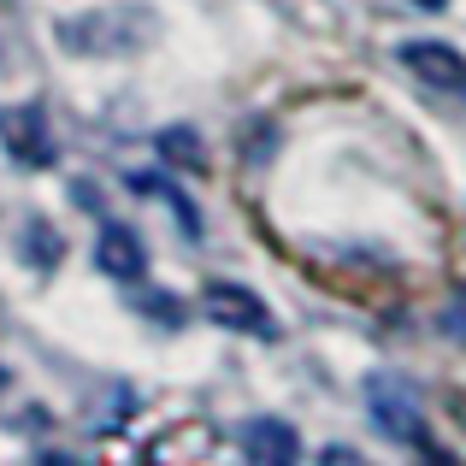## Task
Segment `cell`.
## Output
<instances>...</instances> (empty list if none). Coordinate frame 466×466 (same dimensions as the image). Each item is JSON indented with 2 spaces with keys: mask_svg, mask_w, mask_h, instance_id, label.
<instances>
[{
  "mask_svg": "<svg viewBox=\"0 0 466 466\" xmlns=\"http://www.w3.org/2000/svg\"><path fill=\"white\" fill-rule=\"evenodd\" d=\"M413 6H425V12H437V6H449V0H413Z\"/></svg>",
  "mask_w": 466,
  "mask_h": 466,
  "instance_id": "12",
  "label": "cell"
},
{
  "mask_svg": "<svg viewBox=\"0 0 466 466\" xmlns=\"http://www.w3.org/2000/svg\"><path fill=\"white\" fill-rule=\"evenodd\" d=\"M95 260H101L106 278H125V284H137L142 272H148V254H142V237L125 225H106L101 242H95Z\"/></svg>",
  "mask_w": 466,
  "mask_h": 466,
  "instance_id": "7",
  "label": "cell"
},
{
  "mask_svg": "<svg viewBox=\"0 0 466 466\" xmlns=\"http://www.w3.org/2000/svg\"><path fill=\"white\" fill-rule=\"evenodd\" d=\"M443 330L466 342V296H455V301H449V313H443Z\"/></svg>",
  "mask_w": 466,
  "mask_h": 466,
  "instance_id": "10",
  "label": "cell"
},
{
  "mask_svg": "<svg viewBox=\"0 0 466 466\" xmlns=\"http://www.w3.org/2000/svg\"><path fill=\"white\" fill-rule=\"evenodd\" d=\"M159 154H166L171 166H189V171H207V148H201V137H195L189 125H177V130H159Z\"/></svg>",
  "mask_w": 466,
  "mask_h": 466,
  "instance_id": "8",
  "label": "cell"
},
{
  "mask_svg": "<svg viewBox=\"0 0 466 466\" xmlns=\"http://www.w3.org/2000/svg\"><path fill=\"white\" fill-rule=\"evenodd\" d=\"M24 260H35V266H54L59 260V237H54V225H24Z\"/></svg>",
  "mask_w": 466,
  "mask_h": 466,
  "instance_id": "9",
  "label": "cell"
},
{
  "mask_svg": "<svg viewBox=\"0 0 466 466\" xmlns=\"http://www.w3.org/2000/svg\"><path fill=\"white\" fill-rule=\"evenodd\" d=\"M59 42L71 54H130V47L154 42V12H130V6H106V12H83V18H59Z\"/></svg>",
  "mask_w": 466,
  "mask_h": 466,
  "instance_id": "1",
  "label": "cell"
},
{
  "mask_svg": "<svg viewBox=\"0 0 466 466\" xmlns=\"http://www.w3.org/2000/svg\"><path fill=\"white\" fill-rule=\"evenodd\" d=\"M401 66H408L413 77L437 83V89H466V59L449 42H408L401 47Z\"/></svg>",
  "mask_w": 466,
  "mask_h": 466,
  "instance_id": "6",
  "label": "cell"
},
{
  "mask_svg": "<svg viewBox=\"0 0 466 466\" xmlns=\"http://www.w3.org/2000/svg\"><path fill=\"white\" fill-rule=\"evenodd\" d=\"M201 313L225 330H248V337H278V319L266 313V301L254 289H237V284H213L201 296Z\"/></svg>",
  "mask_w": 466,
  "mask_h": 466,
  "instance_id": "3",
  "label": "cell"
},
{
  "mask_svg": "<svg viewBox=\"0 0 466 466\" xmlns=\"http://www.w3.org/2000/svg\"><path fill=\"white\" fill-rule=\"evenodd\" d=\"M237 449L254 466H296L301 461V437H296V425H284V420H248L237 431Z\"/></svg>",
  "mask_w": 466,
  "mask_h": 466,
  "instance_id": "5",
  "label": "cell"
},
{
  "mask_svg": "<svg viewBox=\"0 0 466 466\" xmlns=\"http://www.w3.org/2000/svg\"><path fill=\"white\" fill-rule=\"evenodd\" d=\"M366 408H372V420L384 425L396 443H425V413H420V396H413L408 378L372 372L366 378Z\"/></svg>",
  "mask_w": 466,
  "mask_h": 466,
  "instance_id": "2",
  "label": "cell"
},
{
  "mask_svg": "<svg viewBox=\"0 0 466 466\" xmlns=\"http://www.w3.org/2000/svg\"><path fill=\"white\" fill-rule=\"evenodd\" d=\"M142 308H148L154 319H183V308H171V296H148Z\"/></svg>",
  "mask_w": 466,
  "mask_h": 466,
  "instance_id": "11",
  "label": "cell"
},
{
  "mask_svg": "<svg viewBox=\"0 0 466 466\" xmlns=\"http://www.w3.org/2000/svg\"><path fill=\"white\" fill-rule=\"evenodd\" d=\"M0 142L18 166L42 171L54 166V137H47V113L42 106H0Z\"/></svg>",
  "mask_w": 466,
  "mask_h": 466,
  "instance_id": "4",
  "label": "cell"
}]
</instances>
